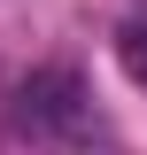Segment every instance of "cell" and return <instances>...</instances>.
<instances>
[{
	"instance_id": "cell-1",
	"label": "cell",
	"mask_w": 147,
	"mask_h": 155,
	"mask_svg": "<svg viewBox=\"0 0 147 155\" xmlns=\"http://www.w3.org/2000/svg\"><path fill=\"white\" fill-rule=\"evenodd\" d=\"M85 116H93L85 109V85H77V70H62V62L54 70H31L16 85V124L39 132V140H77Z\"/></svg>"
},
{
	"instance_id": "cell-2",
	"label": "cell",
	"mask_w": 147,
	"mask_h": 155,
	"mask_svg": "<svg viewBox=\"0 0 147 155\" xmlns=\"http://www.w3.org/2000/svg\"><path fill=\"white\" fill-rule=\"evenodd\" d=\"M116 70H124L132 85H147V16H132L124 31H116Z\"/></svg>"
}]
</instances>
